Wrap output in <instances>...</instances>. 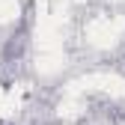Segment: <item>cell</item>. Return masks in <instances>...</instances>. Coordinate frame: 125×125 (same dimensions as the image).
<instances>
[]
</instances>
